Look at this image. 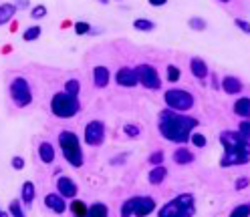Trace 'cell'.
<instances>
[{
	"label": "cell",
	"instance_id": "6da1fadb",
	"mask_svg": "<svg viewBox=\"0 0 250 217\" xmlns=\"http://www.w3.org/2000/svg\"><path fill=\"white\" fill-rule=\"evenodd\" d=\"M196 127H198V119L190 115H180L178 111H171V108H164L158 117V129L162 137L171 143L182 145L190 141V135L194 133Z\"/></svg>",
	"mask_w": 250,
	"mask_h": 217
},
{
	"label": "cell",
	"instance_id": "7a4b0ae2",
	"mask_svg": "<svg viewBox=\"0 0 250 217\" xmlns=\"http://www.w3.org/2000/svg\"><path fill=\"white\" fill-rule=\"evenodd\" d=\"M220 143L224 147V155L220 159L222 167L246 165L250 161V141L238 131H222Z\"/></svg>",
	"mask_w": 250,
	"mask_h": 217
},
{
	"label": "cell",
	"instance_id": "3957f363",
	"mask_svg": "<svg viewBox=\"0 0 250 217\" xmlns=\"http://www.w3.org/2000/svg\"><path fill=\"white\" fill-rule=\"evenodd\" d=\"M59 147H61V153L62 157L67 159V163L71 167H83L85 163V157H83V147H81V141L73 131H61L59 133Z\"/></svg>",
	"mask_w": 250,
	"mask_h": 217
},
{
	"label": "cell",
	"instance_id": "277c9868",
	"mask_svg": "<svg viewBox=\"0 0 250 217\" xmlns=\"http://www.w3.org/2000/svg\"><path fill=\"white\" fill-rule=\"evenodd\" d=\"M196 213V197L192 193H180L164 207H160L158 217H194Z\"/></svg>",
	"mask_w": 250,
	"mask_h": 217
},
{
	"label": "cell",
	"instance_id": "5b68a950",
	"mask_svg": "<svg viewBox=\"0 0 250 217\" xmlns=\"http://www.w3.org/2000/svg\"><path fill=\"white\" fill-rule=\"evenodd\" d=\"M51 111L59 119H71V117H75L77 113L81 111L79 97L69 95V92H65V90L57 92V95L51 99Z\"/></svg>",
	"mask_w": 250,
	"mask_h": 217
},
{
	"label": "cell",
	"instance_id": "8992f818",
	"mask_svg": "<svg viewBox=\"0 0 250 217\" xmlns=\"http://www.w3.org/2000/svg\"><path fill=\"white\" fill-rule=\"evenodd\" d=\"M155 211V201L149 195L129 197L121 205V217H147Z\"/></svg>",
	"mask_w": 250,
	"mask_h": 217
},
{
	"label": "cell",
	"instance_id": "52a82bcc",
	"mask_svg": "<svg viewBox=\"0 0 250 217\" xmlns=\"http://www.w3.org/2000/svg\"><path fill=\"white\" fill-rule=\"evenodd\" d=\"M164 101H166L167 108H171V111H178V113L190 111V108L194 107V103H196L192 92H188L184 89H169V90H166Z\"/></svg>",
	"mask_w": 250,
	"mask_h": 217
},
{
	"label": "cell",
	"instance_id": "ba28073f",
	"mask_svg": "<svg viewBox=\"0 0 250 217\" xmlns=\"http://www.w3.org/2000/svg\"><path fill=\"white\" fill-rule=\"evenodd\" d=\"M8 90H10L12 103L19 108H24V107H28L30 103H33V90H30V85H28V81L24 79V76H14V79L10 81Z\"/></svg>",
	"mask_w": 250,
	"mask_h": 217
},
{
	"label": "cell",
	"instance_id": "9c48e42d",
	"mask_svg": "<svg viewBox=\"0 0 250 217\" xmlns=\"http://www.w3.org/2000/svg\"><path fill=\"white\" fill-rule=\"evenodd\" d=\"M135 72H137L139 85H142L144 89H147V90H158V89H162L160 72H158V69H155L153 65H147V63L137 65V67H135Z\"/></svg>",
	"mask_w": 250,
	"mask_h": 217
},
{
	"label": "cell",
	"instance_id": "30bf717a",
	"mask_svg": "<svg viewBox=\"0 0 250 217\" xmlns=\"http://www.w3.org/2000/svg\"><path fill=\"white\" fill-rule=\"evenodd\" d=\"M85 143L89 147H99L105 141V125L103 121H89L85 127Z\"/></svg>",
	"mask_w": 250,
	"mask_h": 217
},
{
	"label": "cell",
	"instance_id": "8fae6325",
	"mask_svg": "<svg viewBox=\"0 0 250 217\" xmlns=\"http://www.w3.org/2000/svg\"><path fill=\"white\" fill-rule=\"evenodd\" d=\"M115 83H117L119 87H125V89L137 87L139 81H137L135 69H131V67H121V69L117 71V74H115Z\"/></svg>",
	"mask_w": 250,
	"mask_h": 217
},
{
	"label": "cell",
	"instance_id": "7c38bea8",
	"mask_svg": "<svg viewBox=\"0 0 250 217\" xmlns=\"http://www.w3.org/2000/svg\"><path fill=\"white\" fill-rule=\"evenodd\" d=\"M44 205L49 207L53 213H57V215H62V213L67 211L65 197H62L61 193H49V195H44Z\"/></svg>",
	"mask_w": 250,
	"mask_h": 217
},
{
	"label": "cell",
	"instance_id": "4fadbf2b",
	"mask_svg": "<svg viewBox=\"0 0 250 217\" xmlns=\"http://www.w3.org/2000/svg\"><path fill=\"white\" fill-rule=\"evenodd\" d=\"M57 193H61L65 199L77 197V183L71 177H59L57 179Z\"/></svg>",
	"mask_w": 250,
	"mask_h": 217
},
{
	"label": "cell",
	"instance_id": "5bb4252c",
	"mask_svg": "<svg viewBox=\"0 0 250 217\" xmlns=\"http://www.w3.org/2000/svg\"><path fill=\"white\" fill-rule=\"evenodd\" d=\"M190 72L196 76V79H200V81H204V79H208V76H210V69L206 65V60H202L198 56L190 60Z\"/></svg>",
	"mask_w": 250,
	"mask_h": 217
},
{
	"label": "cell",
	"instance_id": "9a60e30c",
	"mask_svg": "<svg viewBox=\"0 0 250 217\" xmlns=\"http://www.w3.org/2000/svg\"><path fill=\"white\" fill-rule=\"evenodd\" d=\"M109 81H111V72H109L107 67L97 65L95 69H93V83H95L97 89H105L109 85Z\"/></svg>",
	"mask_w": 250,
	"mask_h": 217
},
{
	"label": "cell",
	"instance_id": "2e32d148",
	"mask_svg": "<svg viewBox=\"0 0 250 217\" xmlns=\"http://www.w3.org/2000/svg\"><path fill=\"white\" fill-rule=\"evenodd\" d=\"M242 87L244 85H242V81L238 79V76L228 74L222 79V89H224L226 95H238V92H242Z\"/></svg>",
	"mask_w": 250,
	"mask_h": 217
},
{
	"label": "cell",
	"instance_id": "e0dca14e",
	"mask_svg": "<svg viewBox=\"0 0 250 217\" xmlns=\"http://www.w3.org/2000/svg\"><path fill=\"white\" fill-rule=\"evenodd\" d=\"M35 195H37V187L33 181H24L22 183V189H21V201L24 207H30L35 201Z\"/></svg>",
	"mask_w": 250,
	"mask_h": 217
},
{
	"label": "cell",
	"instance_id": "ac0fdd59",
	"mask_svg": "<svg viewBox=\"0 0 250 217\" xmlns=\"http://www.w3.org/2000/svg\"><path fill=\"white\" fill-rule=\"evenodd\" d=\"M39 159L44 163V165H51L55 161V147L49 143V141H42L39 145Z\"/></svg>",
	"mask_w": 250,
	"mask_h": 217
},
{
	"label": "cell",
	"instance_id": "d6986e66",
	"mask_svg": "<svg viewBox=\"0 0 250 217\" xmlns=\"http://www.w3.org/2000/svg\"><path fill=\"white\" fill-rule=\"evenodd\" d=\"M194 153L188 149V147H178L176 151H174V163H178V165H190V163H194Z\"/></svg>",
	"mask_w": 250,
	"mask_h": 217
},
{
	"label": "cell",
	"instance_id": "ffe728a7",
	"mask_svg": "<svg viewBox=\"0 0 250 217\" xmlns=\"http://www.w3.org/2000/svg\"><path fill=\"white\" fill-rule=\"evenodd\" d=\"M234 115L242 119H250V97L236 99V103H234Z\"/></svg>",
	"mask_w": 250,
	"mask_h": 217
},
{
	"label": "cell",
	"instance_id": "44dd1931",
	"mask_svg": "<svg viewBox=\"0 0 250 217\" xmlns=\"http://www.w3.org/2000/svg\"><path fill=\"white\" fill-rule=\"evenodd\" d=\"M17 10H19V8L14 6V2H4V4H0V26L8 24V22L14 18Z\"/></svg>",
	"mask_w": 250,
	"mask_h": 217
},
{
	"label": "cell",
	"instance_id": "7402d4cb",
	"mask_svg": "<svg viewBox=\"0 0 250 217\" xmlns=\"http://www.w3.org/2000/svg\"><path fill=\"white\" fill-rule=\"evenodd\" d=\"M166 177H167V169H166L164 165L151 167V171H149V175H147V179H149L151 185H160V183H164Z\"/></svg>",
	"mask_w": 250,
	"mask_h": 217
},
{
	"label": "cell",
	"instance_id": "603a6c76",
	"mask_svg": "<svg viewBox=\"0 0 250 217\" xmlns=\"http://www.w3.org/2000/svg\"><path fill=\"white\" fill-rule=\"evenodd\" d=\"M8 213H10V217H26L22 201L21 199H12L8 203Z\"/></svg>",
	"mask_w": 250,
	"mask_h": 217
},
{
	"label": "cell",
	"instance_id": "cb8c5ba5",
	"mask_svg": "<svg viewBox=\"0 0 250 217\" xmlns=\"http://www.w3.org/2000/svg\"><path fill=\"white\" fill-rule=\"evenodd\" d=\"M133 28L139 30V33H151V30L155 28V22H151L149 18H135Z\"/></svg>",
	"mask_w": 250,
	"mask_h": 217
},
{
	"label": "cell",
	"instance_id": "d4e9b609",
	"mask_svg": "<svg viewBox=\"0 0 250 217\" xmlns=\"http://www.w3.org/2000/svg\"><path fill=\"white\" fill-rule=\"evenodd\" d=\"M89 217H109V209L105 203L97 201V203H93L89 207Z\"/></svg>",
	"mask_w": 250,
	"mask_h": 217
},
{
	"label": "cell",
	"instance_id": "484cf974",
	"mask_svg": "<svg viewBox=\"0 0 250 217\" xmlns=\"http://www.w3.org/2000/svg\"><path fill=\"white\" fill-rule=\"evenodd\" d=\"M71 211H73V217H89V207L79 199L71 203Z\"/></svg>",
	"mask_w": 250,
	"mask_h": 217
},
{
	"label": "cell",
	"instance_id": "4316f807",
	"mask_svg": "<svg viewBox=\"0 0 250 217\" xmlns=\"http://www.w3.org/2000/svg\"><path fill=\"white\" fill-rule=\"evenodd\" d=\"M123 133H125V137H129V139H139L142 137V129H139L137 125H133V123H125Z\"/></svg>",
	"mask_w": 250,
	"mask_h": 217
},
{
	"label": "cell",
	"instance_id": "83f0119b",
	"mask_svg": "<svg viewBox=\"0 0 250 217\" xmlns=\"http://www.w3.org/2000/svg\"><path fill=\"white\" fill-rule=\"evenodd\" d=\"M41 26H30V28H26L24 30V35H22V40L24 42H33V40H37L39 36H41Z\"/></svg>",
	"mask_w": 250,
	"mask_h": 217
},
{
	"label": "cell",
	"instance_id": "f1b7e54d",
	"mask_svg": "<svg viewBox=\"0 0 250 217\" xmlns=\"http://www.w3.org/2000/svg\"><path fill=\"white\" fill-rule=\"evenodd\" d=\"M190 141H192V145L198 147V149H204V147L208 145L206 135H202V133H198V131H194V133L190 135Z\"/></svg>",
	"mask_w": 250,
	"mask_h": 217
},
{
	"label": "cell",
	"instance_id": "f546056e",
	"mask_svg": "<svg viewBox=\"0 0 250 217\" xmlns=\"http://www.w3.org/2000/svg\"><path fill=\"white\" fill-rule=\"evenodd\" d=\"M46 14H49V8H46L44 4H37V6H33V10H30V18L33 20H42Z\"/></svg>",
	"mask_w": 250,
	"mask_h": 217
},
{
	"label": "cell",
	"instance_id": "4dcf8cb0",
	"mask_svg": "<svg viewBox=\"0 0 250 217\" xmlns=\"http://www.w3.org/2000/svg\"><path fill=\"white\" fill-rule=\"evenodd\" d=\"M65 92H69V95H75V97H79V92H81V83L77 81V79H69L65 83Z\"/></svg>",
	"mask_w": 250,
	"mask_h": 217
},
{
	"label": "cell",
	"instance_id": "1f68e13d",
	"mask_svg": "<svg viewBox=\"0 0 250 217\" xmlns=\"http://www.w3.org/2000/svg\"><path fill=\"white\" fill-rule=\"evenodd\" d=\"M230 217H250V203H240L232 209Z\"/></svg>",
	"mask_w": 250,
	"mask_h": 217
},
{
	"label": "cell",
	"instance_id": "d6a6232c",
	"mask_svg": "<svg viewBox=\"0 0 250 217\" xmlns=\"http://www.w3.org/2000/svg\"><path fill=\"white\" fill-rule=\"evenodd\" d=\"M188 26H190L192 30H196V33H202V30H206V20L204 18H200V17H194V18H190L188 20Z\"/></svg>",
	"mask_w": 250,
	"mask_h": 217
},
{
	"label": "cell",
	"instance_id": "836d02e7",
	"mask_svg": "<svg viewBox=\"0 0 250 217\" xmlns=\"http://www.w3.org/2000/svg\"><path fill=\"white\" fill-rule=\"evenodd\" d=\"M180 76H182L180 67H176V65H167V81H169V83H178V81H180Z\"/></svg>",
	"mask_w": 250,
	"mask_h": 217
},
{
	"label": "cell",
	"instance_id": "e575fe53",
	"mask_svg": "<svg viewBox=\"0 0 250 217\" xmlns=\"http://www.w3.org/2000/svg\"><path fill=\"white\" fill-rule=\"evenodd\" d=\"M147 163H149L151 167H158V165H164V151H153V153L149 155V159H147Z\"/></svg>",
	"mask_w": 250,
	"mask_h": 217
},
{
	"label": "cell",
	"instance_id": "d590c367",
	"mask_svg": "<svg viewBox=\"0 0 250 217\" xmlns=\"http://www.w3.org/2000/svg\"><path fill=\"white\" fill-rule=\"evenodd\" d=\"M238 133L250 141V119H244V121L240 123V125H238Z\"/></svg>",
	"mask_w": 250,
	"mask_h": 217
},
{
	"label": "cell",
	"instance_id": "8d00e7d4",
	"mask_svg": "<svg viewBox=\"0 0 250 217\" xmlns=\"http://www.w3.org/2000/svg\"><path fill=\"white\" fill-rule=\"evenodd\" d=\"M75 33L81 35V36H83V35H89V33H91V24H89V22H77V24H75Z\"/></svg>",
	"mask_w": 250,
	"mask_h": 217
},
{
	"label": "cell",
	"instance_id": "74e56055",
	"mask_svg": "<svg viewBox=\"0 0 250 217\" xmlns=\"http://www.w3.org/2000/svg\"><path fill=\"white\" fill-rule=\"evenodd\" d=\"M234 26L240 28L244 35H250V22H246V20H242V18H236V20H234Z\"/></svg>",
	"mask_w": 250,
	"mask_h": 217
},
{
	"label": "cell",
	"instance_id": "f35d334b",
	"mask_svg": "<svg viewBox=\"0 0 250 217\" xmlns=\"http://www.w3.org/2000/svg\"><path fill=\"white\" fill-rule=\"evenodd\" d=\"M10 165H12V169L21 171V169H24V159L21 157V155H17V157H12V159H10Z\"/></svg>",
	"mask_w": 250,
	"mask_h": 217
},
{
	"label": "cell",
	"instance_id": "ab89813d",
	"mask_svg": "<svg viewBox=\"0 0 250 217\" xmlns=\"http://www.w3.org/2000/svg\"><path fill=\"white\" fill-rule=\"evenodd\" d=\"M248 185H250V179H248V177H240L236 183H234V189H236V191H242V189L248 187Z\"/></svg>",
	"mask_w": 250,
	"mask_h": 217
},
{
	"label": "cell",
	"instance_id": "60d3db41",
	"mask_svg": "<svg viewBox=\"0 0 250 217\" xmlns=\"http://www.w3.org/2000/svg\"><path fill=\"white\" fill-rule=\"evenodd\" d=\"M147 2H149L153 8H162V6L167 4V0H147Z\"/></svg>",
	"mask_w": 250,
	"mask_h": 217
},
{
	"label": "cell",
	"instance_id": "b9f144b4",
	"mask_svg": "<svg viewBox=\"0 0 250 217\" xmlns=\"http://www.w3.org/2000/svg\"><path fill=\"white\" fill-rule=\"evenodd\" d=\"M14 6H17L19 10H22V8L28 6V0H17V2H14Z\"/></svg>",
	"mask_w": 250,
	"mask_h": 217
},
{
	"label": "cell",
	"instance_id": "7bdbcfd3",
	"mask_svg": "<svg viewBox=\"0 0 250 217\" xmlns=\"http://www.w3.org/2000/svg\"><path fill=\"white\" fill-rule=\"evenodd\" d=\"M0 217H10V213H8V211H2V209H0Z\"/></svg>",
	"mask_w": 250,
	"mask_h": 217
},
{
	"label": "cell",
	"instance_id": "ee69618b",
	"mask_svg": "<svg viewBox=\"0 0 250 217\" xmlns=\"http://www.w3.org/2000/svg\"><path fill=\"white\" fill-rule=\"evenodd\" d=\"M99 4H109V0H97Z\"/></svg>",
	"mask_w": 250,
	"mask_h": 217
},
{
	"label": "cell",
	"instance_id": "f6af8a7d",
	"mask_svg": "<svg viewBox=\"0 0 250 217\" xmlns=\"http://www.w3.org/2000/svg\"><path fill=\"white\" fill-rule=\"evenodd\" d=\"M220 2H230V0H220Z\"/></svg>",
	"mask_w": 250,
	"mask_h": 217
}]
</instances>
